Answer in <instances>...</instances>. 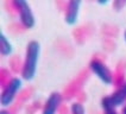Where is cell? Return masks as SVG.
<instances>
[{
    "label": "cell",
    "instance_id": "obj_1",
    "mask_svg": "<svg viewBox=\"0 0 126 114\" xmlns=\"http://www.w3.org/2000/svg\"><path fill=\"white\" fill-rule=\"evenodd\" d=\"M41 54V45L37 41L29 42L26 50H25V57L21 67V77L25 81H31L36 76L37 71V64L38 58Z\"/></svg>",
    "mask_w": 126,
    "mask_h": 114
},
{
    "label": "cell",
    "instance_id": "obj_2",
    "mask_svg": "<svg viewBox=\"0 0 126 114\" xmlns=\"http://www.w3.org/2000/svg\"><path fill=\"white\" fill-rule=\"evenodd\" d=\"M13 5L16 6L17 11H18V15H19V20H20L21 25L25 28H33L36 24V19L31 7L28 4V1H25V0H16V1H13Z\"/></svg>",
    "mask_w": 126,
    "mask_h": 114
},
{
    "label": "cell",
    "instance_id": "obj_3",
    "mask_svg": "<svg viewBox=\"0 0 126 114\" xmlns=\"http://www.w3.org/2000/svg\"><path fill=\"white\" fill-rule=\"evenodd\" d=\"M89 69L96 77L106 86H111L113 83V74L111 69L104 63L101 59L94 58L89 63Z\"/></svg>",
    "mask_w": 126,
    "mask_h": 114
},
{
    "label": "cell",
    "instance_id": "obj_4",
    "mask_svg": "<svg viewBox=\"0 0 126 114\" xmlns=\"http://www.w3.org/2000/svg\"><path fill=\"white\" fill-rule=\"evenodd\" d=\"M21 88V78L19 77H13L11 78L7 85L4 87L2 92H1V105L4 107H8L12 102L14 101L17 94L19 92V89Z\"/></svg>",
    "mask_w": 126,
    "mask_h": 114
},
{
    "label": "cell",
    "instance_id": "obj_5",
    "mask_svg": "<svg viewBox=\"0 0 126 114\" xmlns=\"http://www.w3.org/2000/svg\"><path fill=\"white\" fill-rule=\"evenodd\" d=\"M126 101V82L120 87L119 89H117L115 92L105 96L101 100V107L102 109H110V108H117V107L121 106Z\"/></svg>",
    "mask_w": 126,
    "mask_h": 114
},
{
    "label": "cell",
    "instance_id": "obj_6",
    "mask_svg": "<svg viewBox=\"0 0 126 114\" xmlns=\"http://www.w3.org/2000/svg\"><path fill=\"white\" fill-rule=\"evenodd\" d=\"M81 1L80 0H70L67 4V8L64 12V21L68 25H75L79 20Z\"/></svg>",
    "mask_w": 126,
    "mask_h": 114
},
{
    "label": "cell",
    "instance_id": "obj_7",
    "mask_svg": "<svg viewBox=\"0 0 126 114\" xmlns=\"http://www.w3.org/2000/svg\"><path fill=\"white\" fill-rule=\"evenodd\" d=\"M63 98L60 93H51L42 108V114H56L62 105Z\"/></svg>",
    "mask_w": 126,
    "mask_h": 114
},
{
    "label": "cell",
    "instance_id": "obj_8",
    "mask_svg": "<svg viewBox=\"0 0 126 114\" xmlns=\"http://www.w3.org/2000/svg\"><path fill=\"white\" fill-rule=\"evenodd\" d=\"M13 51V46L7 39V37L4 33L0 35V52L2 56H10Z\"/></svg>",
    "mask_w": 126,
    "mask_h": 114
},
{
    "label": "cell",
    "instance_id": "obj_9",
    "mask_svg": "<svg viewBox=\"0 0 126 114\" xmlns=\"http://www.w3.org/2000/svg\"><path fill=\"white\" fill-rule=\"evenodd\" d=\"M70 114H86L83 105L80 102H73L70 105Z\"/></svg>",
    "mask_w": 126,
    "mask_h": 114
},
{
    "label": "cell",
    "instance_id": "obj_10",
    "mask_svg": "<svg viewBox=\"0 0 126 114\" xmlns=\"http://www.w3.org/2000/svg\"><path fill=\"white\" fill-rule=\"evenodd\" d=\"M104 114H118V113H117L115 108H110V109H105Z\"/></svg>",
    "mask_w": 126,
    "mask_h": 114
},
{
    "label": "cell",
    "instance_id": "obj_11",
    "mask_svg": "<svg viewBox=\"0 0 126 114\" xmlns=\"http://www.w3.org/2000/svg\"><path fill=\"white\" fill-rule=\"evenodd\" d=\"M99 5H107L108 4V0H98Z\"/></svg>",
    "mask_w": 126,
    "mask_h": 114
},
{
    "label": "cell",
    "instance_id": "obj_12",
    "mask_svg": "<svg viewBox=\"0 0 126 114\" xmlns=\"http://www.w3.org/2000/svg\"><path fill=\"white\" fill-rule=\"evenodd\" d=\"M0 114H10V113H8L7 111H5V109H2V111H1V113H0Z\"/></svg>",
    "mask_w": 126,
    "mask_h": 114
},
{
    "label": "cell",
    "instance_id": "obj_13",
    "mask_svg": "<svg viewBox=\"0 0 126 114\" xmlns=\"http://www.w3.org/2000/svg\"><path fill=\"white\" fill-rule=\"evenodd\" d=\"M124 38H125V42H126V30H125V32H124Z\"/></svg>",
    "mask_w": 126,
    "mask_h": 114
},
{
    "label": "cell",
    "instance_id": "obj_14",
    "mask_svg": "<svg viewBox=\"0 0 126 114\" xmlns=\"http://www.w3.org/2000/svg\"><path fill=\"white\" fill-rule=\"evenodd\" d=\"M123 114H126V107L124 108V111H123Z\"/></svg>",
    "mask_w": 126,
    "mask_h": 114
}]
</instances>
